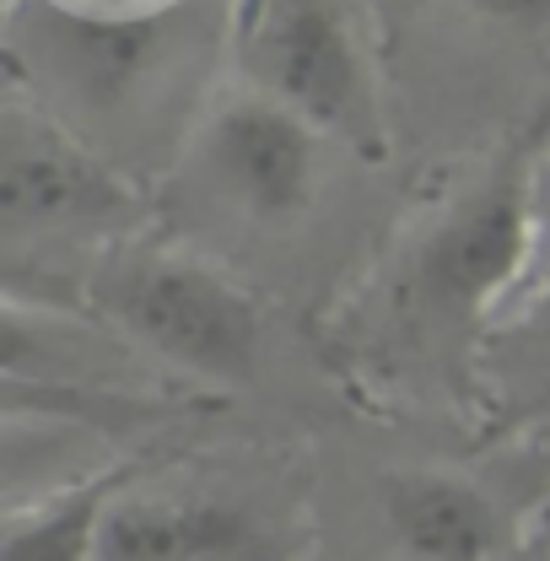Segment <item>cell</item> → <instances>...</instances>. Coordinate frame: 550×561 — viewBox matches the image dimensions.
<instances>
[{
	"mask_svg": "<svg viewBox=\"0 0 550 561\" xmlns=\"http://www.w3.org/2000/svg\"><path fill=\"white\" fill-rule=\"evenodd\" d=\"M238 60L254 92L302 114L319 136L378 151L383 119L373 70L335 0H249L238 22Z\"/></svg>",
	"mask_w": 550,
	"mask_h": 561,
	"instance_id": "1",
	"label": "cell"
},
{
	"mask_svg": "<svg viewBox=\"0 0 550 561\" xmlns=\"http://www.w3.org/2000/svg\"><path fill=\"white\" fill-rule=\"evenodd\" d=\"M108 319L151 356L210 378L249 383L260 362V308L254 297L190 254H136L103 286Z\"/></svg>",
	"mask_w": 550,
	"mask_h": 561,
	"instance_id": "2",
	"label": "cell"
},
{
	"mask_svg": "<svg viewBox=\"0 0 550 561\" xmlns=\"http://www.w3.org/2000/svg\"><path fill=\"white\" fill-rule=\"evenodd\" d=\"M319 130L280 108L275 98L243 87L227 98L200 130V173L206 184L254 221H286L308 210L319 184Z\"/></svg>",
	"mask_w": 550,
	"mask_h": 561,
	"instance_id": "3",
	"label": "cell"
},
{
	"mask_svg": "<svg viewBox=\"0 0 550 561\" xmlns=\"http://www.w3.org/2000/svg\"><path fill=\"white\" fill-rule=\"evenodd\" d=\"M136 210V195L60 125L27 108L0 119V221L5 232L103 227Z\"/></svg>",
	"mask_w": 550,
	"mask_h": 561,
	"instance_id": "4",
	"label": "cell"
},
{
	"mask_svg": "<svg viewBox=\"0 0 550 561\" xmlns=\"http://www.w3.org/2000/svg\"><path fill=\"white\" fill-rule=\"evenodd\" d=\"M529 271V179H496L454 210L426 249V286L475 313L513 302Z\"/></svg>",
	"mask_w": 550,
	"mask_h": 561,
	"instance_id": "5",
	"label": "cell"
},
{
	"mask_svg": "<svg viewBox=\"0 0 550 561\" xmlns=\"http://www.w3.org/2000/svg\"><path fill=\"white\" fill-rule=\"evenodd\" d=\"M92 561H275V546L232 502L119 486Z\"/></svg>",
	"mask_w": 550,
	"mask_h": 561,
	"instance_id": "6",
	"label": "cell"
},
{
	"mask_svg": "<svg viewBox=\"0 0 550 561\" xmlns=\"http://www.w3.org/2000/svg\"><path fill=\"white\" fill-rule=\"evenodd\" d=\"M400 561H507V518L475 481L448 470H400L383 481Z\"/></svg>",
	"mask_w": 550,
	"mask_h": 561,
	"instance_id": "7",
	"label": "cell"
},
{
	"mask_svg": "<svg viewBox=\"0 0 550 561\" xmlns=\"http://www.w3.org/2000/svg\"><path fill=\"white\" fill-rule=\"evenodd\" d=\"M114 491H119L114 476H98L81 486L49 491L33 507H16L0 540V561H92Z\"/></svg>",
	"mask_w": 550,
	"mask_h": 561,
	"instance_id": "8",
	"label": "cell"
},
{
	"mask_svg": "<svg viewBox=\"0 0 550 561\" xmlns=\"http://www.w3.org/2000/svg\"><path fill=\"white\" fill-rule=\"evenodd\" d=\"M550 286V157L529 173V271L513 302H535Z\"/></svg>",
	"mask_w": 550,
	"mask_h": 561,
	"instance_id": "9",
	"label": "cell"
},
{
	"mask_svg": "<svg viewBox=\"0 0 550 561\" xmlns=\"http://www.w3.org/2000/svg\"><path fill=\"white\" fill-rule=\"evenodd\" d=\"M465 5L496 22H546L550 16V0H465Z\"/></svg>",
	"mask_w": 550,
	"mask_h": 561,
	"instance_id": "10",
	"label": "cell"
},
{
	"mask_svg": "<svg viewBox=\"0 0 550 561\" xmlns=\"http://www.w3.org/2000/svg\"><path fill=\"white\" fill-rule=\"evenodd\" d=\"M524 308H529V313H535V319H540V324L550 330V286L540 291V297H535V302H524Z\"/></svg>",
	"mask_w": 550,
	"mask_h": 561,
	"instance_id": "11",
	"label": "cell"
}]
</instances>
